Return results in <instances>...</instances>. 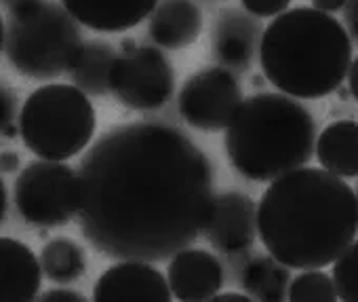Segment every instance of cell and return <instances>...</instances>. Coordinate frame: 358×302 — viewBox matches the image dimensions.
<instances>
[{"label":"cell","instance_id":"1","mask_svg":"<svg viewBox=\"0 0 358 302\" xmlns=\"http://www.w3.org/2000/svg\"><path fill=\"white\" fill-rule=\"evenodd\" d=\"M213 201L207 153L166 123L106 129L78 167V228L114 260L173 258L205 235Z\"/></svg>","mask_w":358,"mask_h":302},{"label":"cell","instance_id":"2","mask_svg":"<svg viewBox=\"0 0 358 302\" xmlns=\"http://www.w3.org/2000/svg\"><path fill=\"white\" fill-rule=\"evenodd\" d=\"M259 239L289 268L331 266L358 235V197L339 176L299 167L270 182L257 203Z\"/></svg>","mask_w":358,"mask_h":302},{"label":"cell","instance_id":"3","mask_svg":"<svg viewBox=\"0 0 358 302\" xmlns=\"http://www.w3.org/2000/svg\"><path fill=\"white\" fill-rule=\"evenodd\" d=\"M259 64L266 81L297 99L335 93L352 64L350 32L333 15L295 7L264 28Z\"/></svg>","mask_w":358,"mask_h":302},{"label":"cell","instance_id":"4","mask_svg":"<svg viewBox=\"0 0 358 302\" xmlns=\"http://www.w3.org/2000/svg\"><path fill=\"white\" fill-rule=\"evenodd\" d=\"M230 167L251 182L270 184L310 163L316 150L312 112L287 93L245 97L224 135Z\"/></svg>","mask_w":358,"mask_h":302},{"label":"cell","instance_id":"5","mask_svg":"<svg viewBox=\"0 0 358 302\" xmlns=\"http://www.w3.org/2000/svg\"><path fill=\"white\" fill-rule=\"evenodd\" d=\"M85 41L80 24L53 0L3 20V51L9 66L24 78L49 83L70 72Z\"/></svg>","mask_w":358,"mask_h":302},{"label":"cell","instance_id":"6","mask_svg":"<svg viewBox=\"0 0 358 302\" xmlns=\"http://www.w3.org/2000/svg\"><path fill=\"white\" fill-rule=\"evenodd\" d=\"M95 125V108L83 89L49 83L26 97L20 114V137L38 159L68 161L91 146Z\"/></svg>","mask_w":358,"mask_h":302},{"label":"cell","instance_id":"7","mask_svg":"<svg viewBox=\"0 0 358 302\" xmlns=\"http://www.w3.org/2000/svg\"><path fill=\"white\" fill-rule=\"evenodd\" d=\"M13 201L30 226H66L78 216V172L66 161H30L15 178Z\"/></svg>","mask_w":358,"mask_h":302},{"label":"cell","instance_id":"8","mask_svg":"<svg viewBox=\"0 0 358 302\" xmlns=\"http://www.w3.org/2000/svg\"><path fill=\"white\" fill-rule=\"evenodd\" d=\"M110 93L124 108L139 112L158 110L175 93V68L158 47H133L116 57Z\"/></svg>","mask_w":358,"mask_h":302},{"label":"cell","instance_id":"9","mask_svg":"<svg viewBox=\"0 0 358 302\" xmlns=\"http://www.w3.org/2000/svg\"><path fill=\"white\" fill-rule=\"evenodd\" d=\"M245 102L236 74L213 66L190 74L177 93L179 116L196 131H226Z\"/></svg>","mask_w":358,"mask_h":302},{"label":"cell","instance_id":"10","mask_svg":"<svg viewBox=\"0 0 358 302\" xmlns=\"http://www.w3.org/2000/svg\"><path fill=\"white\" fill-rule=\"evenodd\" d=\"M205 237L222 254L238 256L247 252L259 237L257 203L236 191L215 195Z\"/></svg>","mask_w":358,"mask_h":302},{"label":"cell","instance_id":"11","mask_svg":"<svg viewBox=\"0 0 358 302\" xmlns=\"http://www.w3.org/2000/svg\"><path fill=\"white\" fill-rule=\"evenodd\" d=\"M169 279L145 260H120L93 285L97 302H169Z\"/></svg>","mask_w":358,"mask_h":302},{"label":"cell","instance_id":"12","mask_svg":"<svg viewBox=\"0 0 358 302\" xmlns=\"http://www.w3.org/2000/svg\"><path fill=\"white\" fill-rule=\"evenodd\" d=\"M262 36L264 28L259 18L245 9H222L211 30V55L217 66L232 72H245L259 53Z\"/></svg>","mask_w":358,"mask_h":302},{"label":"cell","instance_id":"13","mask_svg":"<svg viewBox=\"0 0 358 302\" xmlns=\"http://www.w3.org/2000/svg\"><path fill=\"white\" fill-rule=\"evenodd\" d=\"M166 279L173 298L182 302H207L224 287V264L207 249L184 247L169 260Z\"/></svg>","mask_w":358,"mask_h":302},{"label":"cell","instance_id":"14","mask_svg":"<svg viewBox=\"0 0 358 302\" xmlns=\"http://www.w3.org/2000/svg\"><path fill=\"white\" fill-rule=\"evenodd\" d=\"M160 0H62L72 18L93 32H127L152 15Z\"/></svg>","mask_w":358,"mask_h":302},{"label":"cell","instance_id":"15","mask_svg":"<svg viewBox=\"0 0 358 302\" xmlns=\"http://www.w3.org/2000/svg\"><path fill=\"white\" fill-rule=\"evenodd\" d=\"M0 300L3 302H32L38 298L43 283L41 258L20 239H0Z\"/></svg>","mask_w":358,"mask_h":302},{"label":"cell","instance_id":"16","mask_svg":"<svg viewBox=\"0 0 358 302\" xmlns=\"http://www.w3.org/2000/svg\"><path fill=\"white\" fill-rule=\"evenodd\" d=\"M203 11L194 0H160L150 15L148 34L160 49L177 51L199 41Z\"/></svg>","mask_w":358,"mask_h":302},{"label":"cell","instance_id":"17","mask_svg":"<svg viewBox=\"0 0 358 302\" xmlns=\"http://www.w3.org/2000/svg\"><path fill=\"white\" fill-rule=\"evenodd\" d=\"M314 155L322 170L339 178H358V123L343 118L327 125L316 137Z\"/></svg>","mask_w":358,"mask_h":302},{"label":"cell","instance_id":"18","mask_svg":"<svg viewBox=\"0 0 358 302\" xmlns=\"http://www.w3.org/2000/svg\"><path fill=\"white\" fill-rule=\"evenodd\" d=\"M118 53L108 41H85L76 62L70 68L72 85L83 89L89 97H103L110 93V76Z\"/></svg>","mask_w":358,"mask_h":302},{"label":"cell","instance_id":"19","mask_svg":"<svg viewBox=\"0 0 358 302\" xmlns=\"http://www.w3.org/2000/svg\"><path fill=\"white\" fill-rule=\"evenodd\" d=\"M243 289L259 302H280L289 298L291 273L289 266L272 254L253 256L241 268Z\"/></svg>","mask_w":358,"mask_h":302},{"label":"cell","instance_id":"20","mask_svg":"<svg viewBox=\"0 0 358 302\" xmlns=\"http://www.w3.org/2000/svg\"><path fill=\"white\" fill-rule=\"evenodd\" d=\"M38 258L45 277L55 285H70L87 273L85 249L66 237H57L45 243Z\"/></svg>","mask_w":358,"mask_h":302},{"label":"cell","instance_id":"21","mask_svg":"<svg viewBox=\"0 0 358 302\" xmlns=\"http://www.w3.org/2000/svg\"><path fill=\"white\" fill-rule=\"evenodd\" d=\"M291 302H335L339 300L333 275L322 273L320 268H308L291 279L289 287Z\"/></svg>","mask_w":358,"mask_h":302},{"label":"cell","instance_id":"22","mask_svg":"<svg viewBox=\"0 0 358 302\" xmlns=\"http://www.w3.org/2000/svg\"><path fill=\"white\" fill-rule=\"evenodd\" d=\"M333 281L343 302H358V239H354L333 262Z\"/></svg>","mask_w":358,"mask_h":302},{"label":"cell","instance_id":"23","mask_svg":"<svg viewBox=\"0 0 358 302\" xmlns=\"http://www.w3.org/2000/svg\"><path fill=\"white\" fill-rule=\"evenodd\" d=\"M0 99H3V135L5 139H13L20 135V114H22V108H20V97L17 93L5 83L3 89H0Z\"/></svg>","mask_w":358,"mask_h":302},{"label":"cell","instance_id":"24","mask_svg":"<svg viewBox=\"0 0 358 302\" xmlns=\"http://www.w3.org/2000/svg\"><path fill=\"white\" fill-rule=\"evenodd\" d=\"M241 5L255 18H276L289 9L291 0H241Z\"/></svg>","mask_w":358,"mask_h":302},{"label":"cell","instance_id":"25","mask_svg":"<svg viewBox=\"0 0 358 302\" xmlns=\"http://www.w3.org/2000/svg\"><path fill=\"white\" fill-rule=\"evenodd\" d=\"M41 300H45V302H49V300H74V302H83V300H87L85 298V294H80V291H74V289H68V287H55V289H49V291H45L43 296H38Z\"/></svg>","mask_w":358,"mask_h":302},{"label":"cell","instance_id":"26","mask_svg":"<svg viewBox=\"0 0 358 302\" xmlns=\"http://www.w3.org/2000/svg\"><path fill=\"white\" fill-rule=\"evenodd\" d=\"M41 0H3V7L7 15H22L30 9H34Z\"/></svg>","mask_w":358,"mask_h":302},{"label":"cell","instance_id":"27","mask_svg":"<svg viewBox=\"0 0 358 302\" xmlns=\"http://www.w3.org/2000/svg\"><path fill=\"white\" fill-rule=\"evenodd\" d=\"M345 24L354 41H358V0H348L345 3Z\"/></svg>","mask_w":358,"mask_h":302},{"label":"cell","instance_id":"28","mask_svg":"<svg viewBox=\"0 0 358 302\" xmlns=\"http://www.w3.org/2000/svg\"><path fill=\"white\" fill-rule=\"evenodd\" d=\"M345 3H348V0H312V7L322 11V13L333 15V13L341 11V9H345Z\"/></svg>","mask_w":358,"mask_h":302},{"label":"cell","instance_id":"29","mask_svg":"<svg viewBox=\"0 0 358 302\" xmlns=\"http://www.w3.org/2000/svg\"><path fill=\"white\" fill-rule=\"evenodd\" d=\"M22 161H20V155L13 153V150H5L3 153V174H15V172H22L20 170Z\"/></svg>","mask_w":358,"mask_h":302},{"label":"cell","instance_id":"30","mask_svg":"<svg viewBox=\"0 0 358 302\" xmlns=\"http://www.w3.org/2000/svg\"><path fill=\"white\" fill-rule=\"evenodd\" d=\"M348 91L358 102V55L352 60L350 70H348Z\"/></svg>","mask_w":358,"mask_h":302},{"label":"cell","instance_id":"31","mask_svg":"<svg viewBox=\"0 0 358 302\" xmlns=\"http://www.w3.org/2000/svg\"><path fill=\"white\" fill-rule=\"evenodd\" d=\"M213 300H215V302H217V300H220V302H224V300H236V302H249V300H253V298H251V296H249L247 291H245V294H238V291H226V294H222V291H220V294H217V296H215Z\"/></svg>","mask_w":358,"mask_h":302},{"label":"cell","instance_id":"32","mask_svg":"<svg viewBox=\"0 0 358 302\" xmlns=\"http://www.w3.org/2000/svg\"><path fill=\"white\" fill-rule=\"evenodd\" d=\"M7 210H9V188H7V182L0 184V216L3 220L7 218Z\"/></svg>","mask_w":358,"mask_h":302},{"label":"cell","instance_id":"33","mask_svg":"<svg viewBox=\"0 0 358 302\" xmlns=\"http://www.w3.org/2000/svg\"><path fill=\"white\" fill-rule=\"evenodd\" d=\"M356 197H358V188H356Z\"/></svg>","mask_w":358,"mask_h":302}]
</instances>
